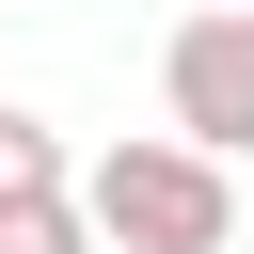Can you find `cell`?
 <instances>
[{
	"mask_svg": "<svg viewBox=\"0 0 254 254\" xmlns=\"http://www.w3.org/2000/svg\"><path fill=\"white\" fill-rule=\"evenodd\" d=\"M79 206H95L111 254H238V206H254V190H238V159L143 127V143H95V159H79Z\"/></svg>",
	"mask_w": 254,
	"mask_h": 254,
	"instance_id": "cell-1",
	"label": "cell"
},
{
	"mask_svg": "<svg viewBox=\"0 0 254 254\" xmlns=\"http://www.w3.org/2000/svg\"><path fill=\"white\" fill-rule=\"evenodd\" d=\"M159 111H175V143L254 159V16L190 0V16H175V48H159Z\"/></svg>",
	"mask_w": 254,
	"mask_h": 254,
	"instance_id": "cell-2",
	"label": "cell"
},
{
	"mask_svg": "<svg viewBox=\"0 0 254 254\" xmlns=\"http://www.w3.org/2000/svg\"><path fill=\"white\" fill-rule=\"evenodd\" d=\"M0 254H111V238H95L79 190H32V206H0Z\"/></svg>",
	"mask_w": 254,
	"mask_h": 254,
	"instance_id": "cell-3",
	"label": "cell"
},
{
	"mask_svg": "<svg viewBox=\"0 0 254 254\" xmlns=\"http://www.w3.org/2000/svg\"><path fill=\"white\" fill-rule=\"evenodd\" d=\"M32 190H79L64 175V127L48 111H0V206H32Z\"/></svg>",
	"mask_w": 254,
	"mask_h": 254,
	"instance_id": "cell-4",
	"label": "cell"
},
{
	"mask_svg": "<svg viewBox=\"0 0 254 254\" xmlns=\"http://www.w3.org/2000/svg\"><path fill=\"white\" fill-rule=\"evenodd\" d=\"M222 16H254V0H222Z\"/></svg>",
	"mask_w": 254,
	"mask_h": 254,
	"instance_id": "cell-5",
	"label": "cell"
},
{
	"mask_svg": "<svg viewBox=\"0 0 254 254\" xmlns=\"http://www.w3.org/2000/svg\"><path fill=\"white\" fill-rule=\"evenodd\" d=\"M238 238H254V206H238Z\"/></svg>",
	"mask_w": 254,
	"mask_h": 254,
	"instance_id": "cell-6",
	"label": "cell"
}]
</instances>
